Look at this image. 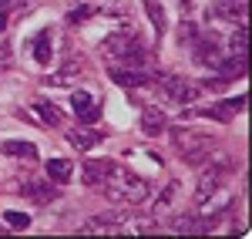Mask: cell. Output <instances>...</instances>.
I'll use <instances>...</instances> for the list:
<instances>
[{
    "mask_svg": "<svg viewBox=\"0 0 252 239\" xmlns=\"http://www.w3.org/2000/svg\"><path fill=\"white\" fill-rule=\"evenodd\" d=\"M24 189H27V196L37 202V205H47V202L58 199V192H54L51 182H24Z\"/></svg>",
    "mask_w": 252,
    "mask_h": 239,
    "instance_id": "30bf717a",
    "label": "cell"
},
{
    "mask_svg": "<svg viewBox=\"0 0 252 239\" xmlns=\"http://www.w3.org/2000/svg\"><path fill=\"white\" fill-rule=\"evenodd\" d=\"M195 37H198V34H195L192 24H182V37L178 40H182V44H195Z\"/></svg>",
    "mask_w": 252,
    "mask_h": 239,
    "instance_id": "603a6c76",
    "label": "cell"
},
{
    "mask_svg": "<svg viewBox=\"0 0 252 239\" xmlns=\"http://www.w3.org/2000/svg\"><path fill=\"white\" fill-rule=\"evenodd\" d=\"M215 3H219V0H215Z\"/></svg>",
    "mask_w": 252,
    "mask_h": 239,
    "instance_id": "d4e9b609",
    "label": "cell"
},
{
    "mask_svg": "<svg viewBox=\"0 0 252 239\" xmlns=\"http://www.w3.org/2000/svg\"><path fill=\"white\" fill-rule=\"evenodd\" d=\"M101 135L97 132H84V128H74V132H67V145L71 148H78V152H88L91 145H97Z\"/></svg>",
    "mask_w": 252,
    "mask_h": 239,
    "instance_id": "4fadbf2b",
    "label": "cell"
},
{
    "mask_svg": "<svg viewBox=\"0 0 252 239\" xmlns=\"http://www.w3.org/2000/svg\"><path fill=\"white\" fill-rule=\"evenodd\" d=\"M111 172H115V162H88L84 172H81V179L88 182V185H104Z\"/></svg>",
    "mask_w": 252,
    "mask_h": 239,
    "instance_id": "8992f818",
    "label": "cell"
},
{
    "mask_svg": "<svg viewBox=\"0 0 252 239\" xmlns=\"http://www.w3.org/2000/svg\"><path fill=\"white\" fill-rule=\"evenodd\" d=\"M121 216L118 212H104V216H91V219L81 226V233H115Z\"/></svg>",
    "mask_w": 252,
    "mask_h": 239,
    "instance_id": "ba28073f",
    "label": "cell"
},
{
    "mask_svg": "<svg viewBox=\"0 0 252 239\" xmlns=\"http://www.w3.org/2000/svg\"><path fill=\"white\" fill-rule=\"evenodd\" d=\"M101 58L108 61V68H145L148 64V51L135 31H121L101 44Z\"/></svg>",
    "mask_w": 252,
    "mask_h": 239,
    "instance_id": "6da1fadb",
    "label": "cell"
},
{
    "mask_svg": "<svg viewBox=\"0 0 252 239\" xmlns=\"http://www.w3.org/2000/svg\"><path fill=\"white\" fill-rule=\"evenodd\" d=\"M145 10H148V17H152V24H155V31L161 34V31H165V10L158 7L155 0H145Z\"/></svg>",
    "mask_w": 252,
    "mask_h": 239,
    "instance_id": "ac0fdd59",
    "label": "cell"
},
{
    "mask_svg": "<svg viewBox=\"0 0 252 239\" xmlns=\"http://www.w3.org/2000/svg\"><path fill=\"white\" fill-rule=\"evenodd\" d=\"M71 175H74V165H71L67 159H51L47 162V182L64 185V182H71Z\"/></svg>",
    "mask_w": 252,
    "mask_h": 239,
    "instance_id": "9c48e42d",
    "label": "cell"
},
{
    "mask_svg": "<svg viewBox=\"0 0 252 239\" xmlns=\"http://www.w3.org/2000/svg\"><path fill=\"white\" fill-rule=\"evenodd\" d=\"M175 192H178V185H175V182H172V185H168V189L161 192V199L155 202V216H161V212H165V209H168V205H172V202H175Z\"/></svg>",
    "mask_w": 252,
    "mask_h": 239,
    "instance_id": "d6986e66",
    "label": "cell"
},
{
    "mask_svg": "<svg viewBox=\"0 0 252 239\" xmlns=\"http://www.w3.org/2000/svg\"><path fill=\"white\" fill-rule=\"evenodd\" d=\"M17 7H24V0H0V31L7 27V17H10Z\"/></svg>",
    "mask_w": 252,
    "mask_h": 239,
    "instance_id": "ffe728a7",
    "label": "cell"
},
{
    "mask_svg": "<svg viewBox=\"0 0 252 239\" xmlns=\"http://www.w3.org/2000/svg\"><path fill=\"white\" fill-rule=\"evenodd\" d=\"M0 68H10V44L0 40Z\"/></svg>",
    "mask_w": 252,
    "mask_h": 239,
    "instance_id": "cb8c5ba5",
    "label": "cell"
},
{
    "mask_svg": "<svg viewBox=\"0 0 252 239\" xmlns=\"http://www.w3.org/2000/svg\"><path fill=\"white\" fill-rule=\"evenodd\" d=\"M71 104H74V111H78V118L84 121V125H94V121H97V115H101V111H97V104H94L91 98H88L84 91H74Z\"/></svg>",
    "mask_w": 252,
    "mask_h": 239,
    "instance_id": "52a82bcc",
    "label": "cell"
},
{
    "mask_svg": "<svg viewBox=\"0 0 252 239\" xmlns=\"http://www.w3.org/2000/svg\"><path fill=\"white\" fill-rule=\"evenodd\" d=\"M104 185H108V196L115 202H131V205H138V202L148 199V182L131 175L128 169H118V165H115V172L108 175Z\"/></svg>",
    "mask_w": 252,
    "mask_h": 239,
    "instance_id": "3957f363",
    "label": "cell"
},
{
    "mask_svg": "<svg viewBox=\"0 0 252 239\" xmlns=\"http://www.w3.org/2000/svg\"><path fill=\"white\" fill-rule=\"evenodd\" d=\"M81 71H84V68H81V58H71L64 68H61V71H54V74H51V84H67V81L78 78Z\"/></svg>",
    "mask_w": 252,
    "mask_h": 239,
    "instance_id": "9a60e30c",
    "label": "cell"
},
{
    "mask_svg": "<svg viewBox=\"0 0 252 239\" xmlns=\"http://www.w3.org/2000/svg\"><path fill=\"white\" fill-rule=\"evenodd\" d=\"M229 51L235 58H246V27H239V31L229 34Z\"/></svg>",
    "mask_w": 252,
    "mask_h": 239,
    "instance_id": "e0dca14e",
    "label": "cell"
},
{
    "mask_svg": "<svg viewBox=\"0 0 252 239\" xmlns=\"http://www.w3.org/2000/svg\"><path fill=\"white\" fill-rule=\"evenodd\" d=\"M0 152H3V155H17V159H27V162L37 159V148H34L31 141H3V145H0Z\"/></svg>",
    "mask_w": 252,
    "mask_h": 239,
    "instance_id": "5bb4252c",
    "label": "cell"
},
{
    "mask_svg": "<svg viewBox=\"0 0 252 239\" xmlns=\"http://www.w3.org/2000/svg\"><path fill=\"white\" fill-rule=\"evenodd\" d=\"M212 141L215 138L202 135V132H192V128H175V132H172L175 152L189 162V165H205V162L212 159V148H215Z\"/></svg>",
    "mask_w": 252,
    "mask_h": 239,
    "instance_id": "7a4b0ae2",
    "label": "cell"
},
{
    "mask_svg": "<svg viewBox=\"0 0 252 239\" xmlns=\"http://www.w3.org/2000/svg\"><path fill=\"white\" fill-rule=\"evenodd\" d=\"M91 14H94V7H91V3H84V7H74V10L67 14V20H71V24H81V20L91 17Z\"/></svg>",
    "mask_w": 252,
    "mask_h": 239,
    "instance_id": "7402d4cb",
    "label": "cell"
},
{
    "mask_svg": "<svg viewBox=\"0 0 252 239\" xmlns=\"http://www.w3.org/2000/svg\"><path fill=\"white\" fill-rule=\"evenodd\" d=\"M34 111H40V121H44V125H51V128H58V125H61V111L54 108V104L37 101V104H34Z\"/></svg>",
    "mask_w": 252,
    "mask_h": 239,
    "instance_id": "2e32d148",
    "label": "cell"
},
{
    "mask_svg": "<svg viewBox=\"0 0 252 239\" xmlns=\"http://www.w3.org/2000/svg\"><path fill=\"white\" fill-rule=\"evenodd\" d=\"M232 175V159H225V155H219L215 162H205V172H202V179H198V189H195V202H209L212 199V192L222 189V182Z\"/></svg>",
    "mask_w": 252,
    "mask_h": 239,
    "instance_id": "277c9868",
    "label": "cell"
},
{
    "mask_svg": "<svg viewBox=\"0 0 252 239\" xmlns=\"http://www.w3.org/2000/svg\"><path fill=\"white\" fill-rule=\"evenodd\" d=\"M31 51H34V61L37 64H51V51H54V44H51V31H40L34 44H31Z\"/></svg>",
    "mask_w": 252,
    "mask_h": 239,
    "instance_id": "7c38bea8",
    "label": "cell"
},
{
    "mask_svg": "<svg viewBox=\"0 0 252 239\" xmlns=\"http://www.w3.org/2000/svg\"><path fill=\"white\" fill-rule=\"evenodd\" d=\"M111 71V78L118 84H125V88H148V84H155V74H148V71H141V68H108Z\"/></svg>",
    "mask_w": 252,
    "mask_h": 239,
    "instance_id": "5b68a950",
    "label": "cell"
},
{
    "mask_svg": "<svg viewBox=\"0 0 252 239\" xmlns=\"http://www.w3.org/2000/svg\"><path fill=\"white\" fill-rule=\"evenodd\" d=\"M3 222H7L10 229H27V226H31V219H27L24 212H3Z\"/></svg>",
    "mask_w": 252,
    "mask_h": 239,
    "instance_id": "44dd1931",
    "label": "cell"
},
{
    "mask_svg": "<svg viewBox=\"0 0 252 239\" xmlns=\"http://www.w3.org/2000/svg\"><path fill=\"white\" fill-rule=\"evenodd\" d=\"M141 128H145V135H152V138H155V135H161V132L168 128V118H165L158 108H148V111L141 115Z\"/></svg>",
    "mask_w": 252,
    "mask_h": 239,
    "instance_id": "8fae6325",
    "label": "cell"
}]
</instances>
